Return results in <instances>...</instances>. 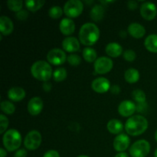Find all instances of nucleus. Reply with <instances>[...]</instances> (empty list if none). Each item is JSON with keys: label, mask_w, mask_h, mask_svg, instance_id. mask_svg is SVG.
<instances>
[{"label": "nucleus", "mask_w": 157, "mask_h": 157, "mask_svg": "<svg viewBox=\"0 0 157 157\" xmlns=\"http://www.w3.org/2000/svg\"><path fill=\"white\" fill-rule=\"evenodd\" d=\"M100 38V29L92 22H87L81 26L79 31L80 41L84 45L91 46L98 41Z\"/></svg>", "instance_id": "f257e3e1"}, {"label": "nucleus", "mask_w": 157, "mask_h": 157, "mask_svg": "<svg viewBox=\"0 0 157 157\" xmlns=\"http://www.w3.org/2000/svg\"><path fill=\"white\" fill-rule=\"evenodd\" d=\"M148 121L144 117L135 115L129 117L125 124V130L129 135L133 136L143 134L148 128Z\"/></svg>", "instance_id": "f03ea898"}, {"label": "nucleus", "mask_w": 157, "mask_h": 157, "mask_svg": "<svg viewBox=\"0 0 157 157\" xmlns=\"http://www.w3.org/2000/svg\"><path fill=\"white\" fill-rule=\"evenodd\" d=\"M31 73L35 79L44 82L49 81L53 76L52 67L44 61H35L31 67Z\"/></svg>", "instance_id": "7ed1b4c3"}, {"label": "nucleus", "mask_w": 157, "mask_h": 157, "mask_svg": "<svg viewBox=\"0 0 157 157\" xmlns=\"http://www.w3.org/2000/svg\"><path fill=\"white\" fill-rule=\"evenodd\" d=\"M2 143L4 147L8 151L17 150L21 144V133L15 129H10L3 135Z\"/></svg>", "instance_id": "20e7f679"}, {"label": "nucleus", "mask_w": 157, "mask_h": 157, "mask_svg": "<svg viewBox=\"0 0 157 157\" xmlns=\"http://www.w3.org/2000/svg\"><path fill=\"white\" fill-rule=\"evenodd\" d=\"M129 151L132 157H146L150 152V144L146 140H140L130 147Z\"/></svg>", "instance_id": "39448f33"}, {"label": "nucleus", "mask_w": 157, "mask_h": 157, "mask_svg": "<svg viewBox=\"0 0 157 157\" xmlns=\"http://www.w3.org/2000/svg\"><path fill=\"white\" fill-rule=\"evenodd\" d=\"M84 10V4L80 0H70L64 4V12L69 18L78 17Z\"/></svg>", "instance_id": "423d86ee"}, {"label": "nucleus", "mask_w": 157, "mask_h": 157, "mask_svg": "<svg viewBox=\"0 0 157 157\" xmlns=\"http://www.w3.org/2000/svg\"><path fill=\"white\" fill-rule=\"evenodd\" d=\"M42 140L41 133L37 130L29 132L24 140V146L27 150H35L40 147Z\"/></svg>", "instance_id": "0eeeda50"}, {"label": "nucleus", "mask_w": 157, "mask_h": 157, "mask_svg": "<svg viewBox=\"0 0 157 157\" xmlns=\"http://www.w3.org/2000/svg\"><path fill=\"white\" fill-rule=\"evenodd\" d=\"M113 66V61L107 57H100L94 62V75H105L112 70Z\"/></svg>", "instance_id": "6e6552de"}, {"label": "nucleus", "mask_w": 157, "mask_h": 157, "mask_svg": "<svg viewBox=\"0 0 157 157\" xmlns=\"http://www.w3.org/2000/svg\"><path fill=\"white\" fill-rule=\"evenodd\" d=\"M65 52L60 48H53L48 52L47 55V60L48 63L53 65H61L67 60Z\"/></svg>", "instance_id": "1a4fd4ad"}, {"label": "nucleus", "mask_w": 157, "mask_h": 157, "mask_svg": "<svg viewBox=\"0 0 157 157\" xmlns=\"http://www.w3.org/2000/svg\"><path fill=\"white\" fill-rule=\"evenodd\" d=\"M140 15L147 21H151L156 18L157 15V8L156 5L150 2H146L140 7Z\"/></svg>", "instance_id": "9d476101"}, {"label": "nucleus", "mask_w": 157, "mask_h": 157, "mask_svg": "<svg viewBox=\"0 0 157 157\" xmlns=\"http://www.w3.org/2000/svg\"><path fill=\"white\" fill-rule=\"evenodd\" d=\"M130 144V139L125 133H121L114 138L113 147L116 151L119 153L124 152L129 147Z\"/></svg>", "instance_id": "9b49d317"}, {"label": "nucleus", "mask_w": 157, "mask_h": 157, "mask_svg": "<svg viewBox=\"0 0 157 157\" xmlns=\"http://www.w3.org/2000/svg\"><path fill=\"white\" fill-rule=\"evenodd\" d=\"M91 87L95 92L104 94L110 89V84L108 79L105 78H98L92 81Z\"/></svg>", "instance_id": "f8f14e48"}, {"label": "nucleus", "mask_w": 157, "mask_h": 157, "mask_svg": "<svg viewBox=\"0 0 157 157\" xmlns=\"http://www.w3.org/2000/svg\"><path fill=\"white\" fill-rule=\"evenodd\" d=\"M44 104L41 98L39 97H34L29 100L28 103V111L32 116H36L41 113Z\"/></svg>", "instance_id": "ddd939ff"}, {"label": "nucleus", "mask_w": 157, "mask_h": 157, "mask_svg": "<svg viewBox=\"0 0 157 157\" xmlns=\"http://www.w3.org/2000/svg\"><path fill=\"white\" fill-rule=\"evenodd\" d=\"M136 111V105L131 101H124L118 107V112L124 117H130Z\"/></svg>", "instance_id": "4468645a"}, {"label": "nucleus", "mask_w": 157, "mask_h": 157, "mask_svg": "<svg viewBox=\"0 0 157 157\" xmlns=\"http://www.w3.org/2000/svg\"><path fill=\"white\" fill-rule=\"evenodd\" d=\"M62 48L67 52H76L80 50V41L75 37H67L62 41Z\"/></svg>", "instance_id": "2eb2a0df"}, {"label": "nucleus", "mask_w": 157, "mask_h": 157, "mask_svg": "<svg viewBox=\"0 0 157 157\" xmlns=\"http://www.w3.org/2000/svg\"><path fill=\"white\" fill-rule=\"evenodd\" d=\"M59 29L61 33L64 35H71L75 32V24L71 18H63L60 21Z\"/></svg>", "instance_id": "dca6fc26"}, {"label": "nucleus", "mask_w": 157, "mask_h": 157, "mask_svg": "<svg viewBox=\"0 0 157 157\" xmlns=\"http://www.w3.org/2000/svg\"><path fill=\"white\" fill-rule=\"evenodd\" d=\"M129 34L134 38H142L146 34V29L142 25L137 22H133L127 28Z\"/></svg>", "instance_id": "f3484780"}, {"label": "nucleus", "mask_w": 157, "mask_h": 157, "mask_svg": "<svg viewBox=\"0 0 157 157\" xmlns=\"http://www.w3.org/2000/svg\"><path fill=\"white\" fill-rule=\"evenodd\" d=\"M14 25L11 18L9 17L2 15L0 17V32L2 35H9L13 32Z\"/></svg>", "instance_id": "a211bd4d"}, {"label": "nucleus", "mask_w": 157, "mask_h": 157, "mask_svg": "<svg viewBox=\"0 0 157 157\" xmlns=\"http://www.w3.org/2000/svg\"><path fill=\"white\" fill-rule=\"evenodd\" d=\"M25 90L19 87H12L8 91V98L14 102L21 101L25 98Z\"/></svg>", "instance_id": "6ab92c4d"}, {"label": "nucleus", "mask_w": 157, "mask_h": 157, "mask_svg": "<svg viewBox=\"0 0 157 157\" xmlns=\"http://www.w3.org/2000/svg\"><path fill=\"white\" fill-rule=\"evenodd\" d=\"M106 53L111 58H117L121 56L123 53V48L120 44L117 42L109 43L106 46Z\"/></svg>", "instance_id": "aec40b11"}, {"label": "nucleus", "mask_w": 157, "mask_h": 157, "mask_svg": "<svg viewBox=\"0 0 157 157\" xmlns=\"http://www.w3.org/2000/svg\"><path fill=\"white\" fill-rule=\"evenodd\" d=\"M107 130L110 133L113 134H121L124 130V125L119 120L112 119L107 123Z\"/></svg>", "instance_id": "412c9836"}, {"label": "nucleus", "mask_w": 157, "mask_h": 157, "mask_svg": "<svg viewBox=\"0 0 157 157\" xmlns=\"http://www.w3.org/2000/svg\"><path fill=\"white\" fill-rule=\"evenodd\" d=\"M144 45L149 52L157 53V35L152 34L148 35L144 41Z\"/></svg>", "instance_id": "4be33fe9"}, {"label": "nucleus", "mask_w": 157, "mask_h": 157, "mask_svg": "<svg viewBox=\"0 0 157 157\" xmlns=\"http://www.w3.org/2000/svg\"><path fill=\"white\" fill-rule=\"evenodd\" d=\"M124 78L126 81L130 84H134L136 83L140 79V73L136 69L130 68L126 71L124 74Z\"/></svg>", "instance_id": "5701e85b"}, {"label": "nucleus", "mask_w": 157, "mask_h": 157, "mask_svg": "<svg viewBox=\"0 0 157 157\" xmlns=\"http://www.w3.org/2000/svg\"><path fill=\"white\" fill-rule=\"evenodd\" d=\"M104 15V9L101 5H95L90 11V17L95 21H101Z\"/></svg>", "instance_id": "b1692460"}, {"label": "nucleus", "mask_w": 157, "mask_h": 157, "mask_svg": "<svg viewBox=\"0 0 157 157\" xmlns=\"http://www.w3.org/2000/svg\"><path fill=\"white\" fill-rule=\"evenodd\" d=\"M44 2H45L44 0H27V1L25 2V4L26 8L29 11L35 12L39 10L44 6Z\"/></svg>", "instance_id": "393cba45"}, {"label": "nucleus", "mask_w": 157, "mask_h": 157, "mask_svg": "<svg viewBox=\"0 0 157 157\" xmlns=\"http://www.w3.org/2000/svg\"><path fill=\"white\" fill-rule=\"evenodd\" d=\"M83 57H84V60L89 63L95 62L96 60L98 59V54L97 52L92 48H85L83 50Z\"/></svg>", "instance_id": "a878e982"}, {"label": "nucleus", "mask_w": 157, "mask_h": 157, "mask_svg": "<svg viewBox=\"0 0 157 157\" xmlns=\"http://www.w3.org/2000/svg\"><path fill=\"white\" fill-rule=\"evenodd\" d=\"M67 76V70L64 67H58L53 72V78L57 82H61L66 79Z\"/></svg>", "instance_id": "bb28decb"}, {"label": "nucleus", "mask_w": 157, "mask_h": 157, "mask_svg": "<svg viewBox=\"0 0 157 157\" xmlns=\"http://www.w3.org/2000/svg\"><path fill=\"white\" fill-rule=\"evenodd\" d=\"M0 106H1L2 111L6 114H12L15 111V105L10 101H2Z\"/></svg>", "instance_id": "cd10ccee"}, {"label": "nucleus", "mask_w": 157, "mask_h": 157, "mask_svg": "<svg viewBox=\"0 0 157 157\" xmlns=\"http://www.w3.org/2000/svg\"><path fill=\"white\" fill-rule=\"evenodd\" d=\"M7 6L11 11H13L17 13L22 10L21 9L23 6V2L21 0H9L7 1Z\"/></svg>", "instance_id": "c85d7f7f"}, {"label": "nucleus", "mask_w": 157, "mask_h": 157, "mask_svg": "<svg viewBox=\"0 0 157 157\" xmlns=\"http://www.w3.org/2000/svg\"><path fill=\"white\" fill-rule=\"evenodd\" d=\"M132 97L136 101L137 104H144V103H146L147 97H146V94L142 90L137 89V90H133V93H132Z\"/></svg>", "instance_id": "c756f323"}, {"label": "nucleus", "mask_w": 157, "mask_h": 157, "mask_svg": "<svg viewBox=\"0 0 157 157\" xmlns=\"http://www.w3.org/2000/svg\"><path fill=\"white\" fill-rule=\"evenodd\" d=\"M63 14V10L60 6H52L48 10V15L53 19H58L60 17H61Z\"/></svg>", "instance_id": "7c9ffc66"}, {"label": "nucleus", "mask_w": 157, "mask_h": 157, "mask_svg": "<svg viewBox=\"0 0 157 157\" xmlns=\"http://www.w3.org/2000/svg\"><path fill=\"white\" fill-rule=\"evenodd\" d=\"M67 60V62L72 66H78L81 62V57L78 55H76V54H71V55H68Z\"/></svg>", "instance_id": "2f4dec72"}, {"label": "nucleus", "mask_w": 157, "mask_h": 157, "mask_svg": "<svg viewBox=\"0 0 157 157\" xmlns=\"http://www.w3.org/2000/svg\"><path fill=\"white\" fill-rule=\"evenodd\" d=\"M9 127V119L5 115H0V133L3 134Z\"/></svg>", "instance_id": "473e14b6"}, {"label": "nucleus", "mask_w": 157, "mask_h": 157, "mask_svg": "<svg viewBox=\"0 0 157 157\" xmlns=\"http://www.w3.org/2000/svg\"><path fill=\"white\" fill-rule=\"evenodd\" d=\"M123 56H124V58L127 61H129V62H133L136 58V52L134 51L131 50V49H128V50H126L125 52L123 54Z\"/></svg>", "instance_id": "72a5a7b5"}, {"label": "nucleus", "mask_w": 157, "mask_h": 157, "mask_svg": "<svg viewBox=\"0 0 157 157\" xmlns=\"http://www.w3.org/2000/svg\"><path fill=\"white\" fill-rule=\"evenodd\" d=\"M16 17L18 20L24 21V20L27 19L28 17H29V12L26 10H21L20 12H17Z\"/></svg>", "instance_id": "f704fd0d"}, {"label": "nucleus", "mask_w": 157, "mask_h": 157, "mask_svg": "<svg viewBox=\"0 0 157 157\" xmlns=\"http://www.w3.org/2000/svg\"><path fill=\"white\" fill-rule=\"evenodd\" d=\"M43 157H60L59 153L56 150H48V151L46 152L44 154Z\"/></svg>", "instance_id": "c9c22d12"}, {"label": "nucleus", "mask_w": 157, "mask_h": 157, "mask_svg": "<svg viewBox=\"0 0 157 157\" xmlns=\"http://www.w3.org/2000/svg\"><path fill=\"white\" fill-rule=\"evenodd\" d=\"M28 152L25 149H20L18 150L14 154V157H26L27 156Z\"/></svg>", "instance_id": "e433bc0d"}, {"label": "nucleus", "mask_w": 157, "mask_h": 157, "mask_svg": "<svg viewBox=\"0 0 157 157\" xmlns=\"http://www.w3.org/2000/svg\"><path fill=\"white\" fill-rule=\"evenodd\" d=\"M110 91L112 92V94H118L121 92V87L118 85H113L111 87H110Z\"/></svg>", "instance_id": "4c0bfd02"}, {"label": "nucleus", "mask_w": 157, "mask_h": 157, "mask_svg": "<svg viewBox=\"0 0 157 157\" xmlns=\"http://www.w3.org/2000/svg\"><path fill=\"white\" fill-rule=\"evenodd\" d=\"M42 87H43V90H44V91L46 92H49L51 90H52V84H51L50 82H48V81H46V82H44V84H43L42 85Z\"/></svg>", "instance_id": "58836bf2"}, {"label": "nucleus", "mask_w": 157, "mask_h": 157, "mask_svg": "<svg viewBox=\"0 0 157 157\" xmlns=\"http://www.w3.org/2000/svg\"><path fill=\"white\" fill-rule=\"evenodd\" d=\"M138 105L136 106V111L138 112H144V110H146L147 108V103H144V104H137Z\"/></svg>", "instance_id": "ea45409f"}, {"label": "nucleus", "mask_w": 157, "mask_h": 157, "mask_svg": "<svg viewBox=\"0 0 157 157\" xmlns=\"http://www.w3.org/2000/svg\"><path fill=\"white\" fill-rule=\"evenodd\" d=\"M127 6H128L129 9H131V10H133V9H135L137 8L138 4H137V2L135 1H129L128 2H127Z\"/></svg>", "instance_id": "a19ab883"}, {"label": "nucleus", "mask_w": 157, "mask_h": 157, "mask_svg": "<svg viewBox=\"0 0 157 157\" xmlns=\"http://www.w3.org/2000/svg\"><path fill=\"white\" fill-rule=\"evenodd\" d=\"M114 157H128V154L125 152H122V153H117Z\"/></svg>", "instance_id": "79ce46f5"}, {"label": "nucleus", "mask_w": 157, "mask_h": 157, "mask_svg": "<svg viewBox=\"0 0 157 157\" xmlns=\"http://www.w3.org/2000/svg\"><path fill=\"white\" fill-rule=\"evenodd\" d=\"M0 155H1V157H6L7 153H6V151L3 148L0 149Z\"/></svg>", "instance_id": "37998d69"}, {"label": "nucleus", "mask_w": 157, "mask_h": 157, "mask_svg": "<svg viewBox=\"0 0 157 157\" xmlns=\"http://www.w3.org/2000/svg\"><path fill=\"white\" fill-rule=\"evenodd\" d=\"M155 140H156V141L157 142V130L155 132Z\"/></svg>", "instance_id": "c03bdc74"}, {"label": "nucleus", "mask_w": 157, "mask_h": 157, "mask_svg": "<svg viewBox=\"0 0 157 157\" xmlns=\"http://www.w3.org/2000/svg\"><path fill=\"white\" fill-rule=\"evenodd\" d=\"M154 157H157V149L155 150V153H154Z\"/></svg>", "instance_id": "a18cd8bd"}, {"label": "nucleus", "mask_w": 157, "mask_h": 157, "mask_svg": "<svg viewBox=\"0 0 157 157\" xmlns=\"http://www.w3.org/2000/svg\"><path fill=\"white\" fill-rule=\"evenodd\" d=\"M78 157H89V156H85V155H81V156H78Z\"/></svg>", "instance_id": "49530a36"}]
</instances>
